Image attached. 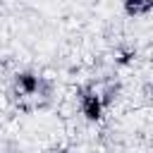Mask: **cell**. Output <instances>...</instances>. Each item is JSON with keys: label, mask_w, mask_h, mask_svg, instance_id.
Here are the masks:
<instances>
[{"label": "cell", "mask_w": 153, "mask_h": 153, "mask_svg": "<svg viewBox=\"0 0 153 153\" xmlns=\"http://www.w3.org/2000/svg\"><path fill=\"white\" fill-rule=\"evenodd\" d=\"M79 105H81V115L88 122H100L103 112H105V103L100 98V93L96 88H84L79 91Z\"/></svg>", "instance_id": "obj_1"}, {"label": "cell", "mask_w": 153, "mask_h": 153, "mask_svg": "<svg viewBox=\"0 0 153 153\" xmlns=\"http://www.w3.org/2000/svg\"><path fill=\"white\" fill-rule=\"evenodd\" d=\"M14 84H17V88L24 93V96H36V93H41V88H43V79L36 74V72H19L17 76H14Z\"/></svg>", "instance_id": "obj_2"}, {"label": "cell", "mask_w": 153, "mask_h": 153, "mask_svg": "<svg viewBox=\"0 0 153 153\" xmlns=\"http://www.w3.org/2000/svg\"><path fill=\"white\" fill-rule=\"evenodd\" d=\"M122 5H124V12L129 17H143V14L151 12L153 0H124Z\"/></svg>", "instance_id": "obj_3"}]
</instances>
